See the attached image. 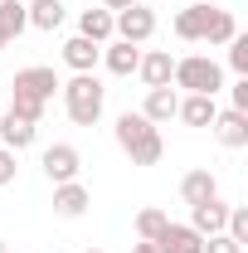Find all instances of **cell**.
Here are the masks:
<instances>
[{"label": "cell", "instance_id": "obj_24", "mask_svg": "<svg viewBox=\"0 0 248 253\" xmlns=\"http://www.w3.org/2000/svg\"><path fill=\"white\" fill-rule=\"evenodd\" d=\"M224 234H229L234 244H248V210H244V205H234V210H229V224H224Z\"/></svg>", "mask_w": 248, "mask_h": 253}, {"label": "cell", "instance_id": "obj_32", "mask_svg": "<svg viewBox=\"0 0 248 253\" xmlns=\"http://www.w3.org/2000/svg\"><path fill=\"white\" fill-rule=\"evenodd\" d=\"M88 253H102V249H88Z\"/></svg>", "mask_w": 248, "mask_h": 253}, {"label": "cell", "instance_id": "obj_10", "mask_svg": "<svg viewBox=\"0 0 248 253\" xmlns=\"http://www.w3.org/2000/svg\"><path fill=\"white\" fill-rule=\"evenodd\" d=\"M88 205H93L88 185H78V180L54 185V214H59V219H83V214H88Z\"/></svg>", "mask_w": 248, "mask_h": 253}, {"label": "cell", "instance_id": "obj_5", "mask_svg": "<svg viewBox=\"0 0 248 253\" xmlns=\"http://www.w3.org/2000/svg\"><path fill=\"white\" fill-rule=\"evenodd\" d=\"M112 34L126 39V44H146V39L156 34V10L141 5V0L126 5V10H117V15H112Z\"/></svg>", "mask_w": 248, "mask_h": 253}, {"label": "cell", "instance_id": "obj_8", "mask_svg": "<svg viewBox=\"0 0 248 253\" xmlns=\"http://www.w3.org/2000/svg\"><path fill=\"white\" fill-rule=\"evenodd\" d=\"M34 136H39V122H30V117H20V112H0V146L5 151H25V146H34Z\"/></svg>", "mask_w": 248, "mask_h": 253}, {"label": "cell", "instance_id": "obj_22", "mask_svg": "<svg viewBox=\"0 0 248 253\" xmlns=\"http://www.w3.org/2000/svg\"><path fill=\"white\" fill-rule=\"evenodd\" d=\"M165 224H170V214H165V210H156V205H146V210L136 214V239H146V244H151Z\"/></svg>", "mask_w": 248, "mask_h": 253}, {"label": "cell", "instance_id": "obj_1", "mask_svg": "<svg viewBox=\"0 0 248 253\" xmlns=\"http://www.w3.org/2000/svg\"><path fill=\"white\" fill-rule=\"evenodd\" d=\"M54 88H59V73L54 68H44V63H30V68H20L15 73V83H10V112H20V117H30L39 122L44 117V107L54 102Z\"/></svg>", "mask_w": 248, "mask_h": 253}, {"label": "cell", "instance_id": "obj_11", "mask_svg": "<svg viewBox=\"0 0 248 253\" xmlns=\"http://www.w3.org/2000/svg\"><path fill=\"white\" fill-rule=\"evenodd\" d=\"M151 244H156V253H200L205 249V239H200L190 224H165Z\"/></svg>", "mask_w": 248, "mask_h": 253}, {"label": "cell", "instance_id": "obj_25", "mask_svg": "<svg viewBox=\"0 0 248 253\" xmlns=\"http://www.w3.org/2000/svg\"><path fill=\"white\" fill-rule=\"evenodd\" d=\"M200 253H244V244H234L229 234H209V239H205V249H200Z\"/></svg>", "mask_w": 248, "mask_h": 253}, {"label": "cell", "instance_id": "obj_2", "mask_svg": "<svg viewBox=\"0 0 248 253\" xmlns=\"http://www.w3.org/2000/svg\"><path fill=\"white\" fill-rule=\"evenodd\" d=\"M117 146L131 156V166H156V161L165 156L161 131H156L141 112H122V117H117Z\"/></svg>", "mask_w": 248, "mask_h": 253}, {"label": "cell", "instance_id": "obj_23", "mask_svg": "<svg viewBox=\"0 0 248 253\" xmlns=\"http://www.w3.org/2000/svg\"><path fill=\"white\" fill-rule=\"evenodd\" d=\"M229 68H234L239 78H248V34H234V39H229Z\"/></svg>", "mask_w": 248, "mask_h": 253}, {"label": "cell", "instance_id": "obj_16", "mask_svg": "<svg viewBox=\"0 0 248 253\" xmlns=\"http://www.w3.org/2000/svg\"><path fill=\"white\" fill-rule=\"evenodd\" d=\"M214 112H219V107H214L209 93H190V97H180V107H175V117H180L185 126H209Z\"/></svg>", "mask_w": 248, "mask_h": 253}, {"label": "cell", "instance_id": "obj_4", "mask_svg": "<svg viewBox=\"0 0 248 253\" xmlns=\"http://www.w3.org/2000/svg\"><path fill=\"white\" fill-rule=\"evenodd\" d=\"M170 83L185 88V93H209L214 97L219 88H224V68H219L214 59H205V54H190V59H175Z\"/></svg>", "mask_w": 248, "mask_h": 253}, {"label": "cell", "instance_id": "obj_26", "mask_svg": "<svg viewBox=\"0 0 248 253\" xmlns=\"http://www.w3.org/2000/svg\"><path fill=\"white\" fill-rule=\"evenodd\" d=\"M15 170H20V166H15V151H5V146H0V185H10V180H15Z\"/></svg>", "mask_w": 248, "mask_h": 253}, {"label": "cell", "instance_id": "obj_27", "mask_svg": "<svg viewBox=\"0 0 248 253\" xmlns=\"http://www.w3.org/2000/svg\"><path fill=\"white\" fill-rule=\"evenodd\" d=\"M234 107H239V112H248V78H239V83H234Z\"/></svg>", "mask_w": 248, "mask_h": 253}, {"label": "cell", "instance_id": "obj_14", "mask_svg": "<svg viewBox=\"0 0 248 253\" xmlns=\"http://www.w3.org/2000/svg\"><path fill=\"white\" fill-rule=\"evenodd\" d=\"M97 59H102V44H93V39H83V34H73L68 44H63V63L73 68V73H93Z\"/></svg>", "mask_w": 248, "mask_h": 253}, {"label": "cell", "instance_id": "obj_18", "mask_svg": "<svg viewBox=\"0 0 248 253\" xmlns=\"http://www.w3.org/2000/svg\"><path fill=\"white\" fill-rule=\"evenodd\" d=\"M180 195H185V205H205V200H214V195H219L214 170H190L185 180H180Z\"/></svg>", "mask_w": 248, "mask_h": 253}, {"label": "cell", "instance_id": "obj_20", "mask_svg": "<svg viewBox=\"0 0 248 253\" xmlns=\"http://www.w3.org/2000/svg\"><path fill=\"white\" fill-rule=\"evenodd\" d=\"M25 15H30L34 30L54 34V30L63 25V0H34V5H25Z\"/></svg>", "mask_w": 248, "mask_h": 253}, {"label": "cell", "instance_id": "obj_30", "mask_svg": "<svg viewBox=\"0 0 248 253\" xmlns=\"http://www.w3.org/2000/svg\"><path fill=\"white\" fill-rule=\"evenodd\" d=\"M0 253H10V244H5V239H0Z\"/></svg>", "mask_w": 248, "mask_h": 253}, {"label": "cell", "instance_id": "obj_3", "mask_svg": "<svg viewBox=\"0 0 248 253\" xmlns=\"http://www.w3.org/2000/svg\"><path fill=\"white\" fill-rule=\"evenodd\" d=\"M59 88H63V107H68L73 126H97L102 102H107V88L97 83L93 73H73V78H68V83H59Z\"/></svg>", "mask_w": 248, "mask_h": 253}, {"label": "cell", "instance_id": "obj_15", "mask_svg": "<svg viewBox=\"0 0 248 253\" xmlns=\"http://www.w3.org/2000/svg\"><path fill=\"white\" fill-rule=\"evenodd\" d=\"M102 63H107V73L131 78V73H136V63H141V44H126V39H117L112 49H102Z\"/></svg>", "mask_w": 248, "mask_h": 253}, {"label": "cell", "instance_id": "obj_12", "mask_svg": "<svg viewBox=\"0 0 248 253\" xmlns=\"http://www.w3.org/2000/svg\"><path fill=\"white\" fill-rule=\"evenodd\" d=\"M136 73H141V83H146V88H170L175 59H170L165 49H146V54H141V63H136Z\"/></svg>", "mask_w": 248, "mask_h": 253}, {"label": "cell", "instance_id": "obj_9", "mask_svg": "<svg viewBox=\"0 0 248 253\" xmlns=\"http://www.w3.org/2000/svg\"><path fill=\"white\" fill-rule=\"evenodd\" d=\"M224 224H229V205L224 200H205V205H190V229L200 234V239H209V234H224Z\"/></svg>", "mask_w": 248, "mask_h": 253}, {"label": "cell", "instance_id": "obj_29", "mask_svg": "<svg viewBox=\"0 0 248 253\" xmlns=\"http://www.w3.org/2000/svg\"><path fill=\"white\" fill-rule=\"evenodd\" d=\"M131 253H156V244H146V239H141V244H131Z\"/></svg>", "mask_w": 248, "mask_h": 253}, {"label": "cell", "instance_id": "obj_13", "mask_svg": "<svg viewBox=\"0 0 248 253\" xmlns=\"http://www.w3.org/2000/svg\"><path fill=\"white\" fill-rule=\"evenodd\" d=\"M175 107H180V93H175V88H146L141 117H146L151 126H161V122H170V117H175Z\"/></svg>", "mask_w": 248, "mask_h": 253}, {"label": "cell", "instance_id": "obj_31", "mask_svg": "<svg viewBox=\"0 0 248 253\" xmlns=\"http://www.w3.org/2000/svg\"><path fill=\"white\" fill-rule=\"evenodd\" d=\"M5 44H10V39H5V34H0V49H5Z\"/></svg>", "mask_w": 248, "mask_h": 253}, {"label": "cell", "instance_id": "obj_19", "mask_svg": "<svg viewBox=\"0 0 248 253\" xmlns=\"http://www.w3.org/2000/svg\"><path fill=\"white\" fill-rule=\"evenodd\" d=\"M239 34V25H234V10H219V5H209V20H205V44L214 49V44H229Z\"/></svg>", "mask_w": 248, "mask_h": 253}, {"label": "cell", "instance_id": "obj_6", "mask_svg": "<svg viewBox=\"0 0 248 253\" xmlns=\"http://www.w3.org/2000/svg\"><path fill=\"white\" fill-rule=\"evenodd\" d=\"M78 170H83V156H78V146H68V141H54V146H44V175H49L54 185H68V180H78Z\"/></svg>", "mask_w": 248, "mask_h": 253}, {"label": "cell", "instance_id": "obj_28", "mask_svg": "<svg viewBox=\"0 0 248 253\" xmlns=\"http://www.w3.org/2000/svg\"><path fill=\"white\" fill-rule=\"evenodd\" d=\"M126 5H136V0H102V10H112V15H117V10H126Z\"/></svg>", "mask_w": 248, "mask_h": 253}, {"label": "cell", "instance_id": "obj_21", "mask_svg": "<svg viewBox=\"0 0 248 253\" xmlns=\"http://www.w3.org/2000/svg\"><path fill=\"white\" fill-rule=\"evenodd\" d=\"M78 34L93 39V44H107L112 39V10H83L78 15Z\"/></svg>", "mask_w": 248, "mask_h": 253}, {"label": "cell", "instance_id": "obj_7", "mask_svg": "<svg viewBox=\"0 0 248 253\" xmlns=\"http://www.w3.org/2000/svg\"><path fill=\"white\" fill-rule=\"evenodd\" d=\"M214 136L219 146H229V151H244L248 146V112H239V107H224V112H214Z\"/></svg>", "mask_w": 248, "mask_h": 253}, {"label": "cell", "instance_id": "obj_17", "mask_svg": "<svg viewBox=\"0 0 248 253\" xmlns=\"http://www.w3.org/2000/svg\"><path fill=\"white\" fill-rule=\"evenodd\" d=\"M205 20H209V5L195 0V5H185V10L175 15V34L190 39V44H200V39H205Z\"/></svg>", "mask_w": 248, "mask_h": 253}]
</instances>
